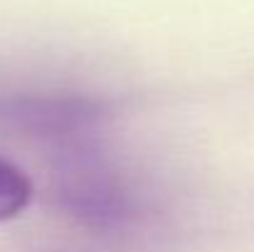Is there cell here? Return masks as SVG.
<instances>
[{"instance_id": "6da1fadb", "label": "cell", "mask_w": 254, "mask_h": 252, "mask_svg": "<svg viewBox=\"0 0 254 252\" xmlns=\"http://www.w3.org/2000/svg\"><path fill=\"white\" fill-rule=\"evenodd\" d=\"M32 200V183L25 170L0 159V223L17 218Z\"/></svg>"}]
</instances>
